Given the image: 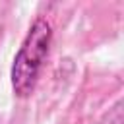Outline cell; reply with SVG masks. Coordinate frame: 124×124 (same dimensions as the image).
Listing matches in <instances>:
<instances>
[{"label": "cell", "instance_id": "obj_1", "mask_svg": "<svg viewBox=\"0 0 124 124\" xmlns=\"http://www.w3.org/2000/svg\"><path fill=\"white\" fill-rule=\"evenodd\" d=\"M50 41H52L50 23L43 17H37L31 23L12 64V87L19 99H25L33 93L39 79V72L50 48Z\"/></svg>", "mask_w": 124, "mask_h": 124}]
</instances>
